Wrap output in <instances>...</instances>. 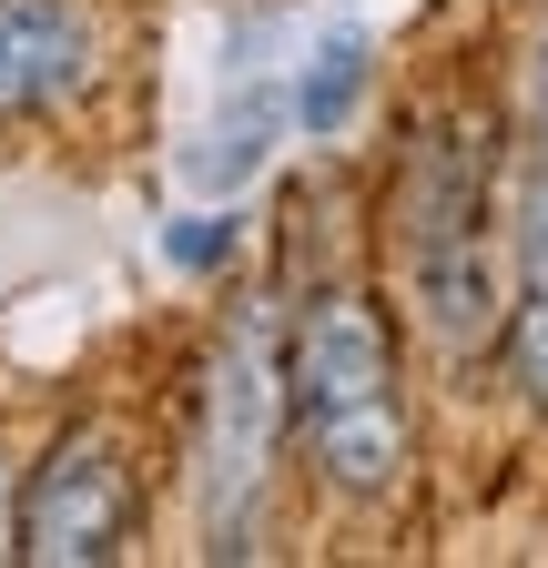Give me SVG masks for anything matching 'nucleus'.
<instances>
[{"label":"nucleus","mask_w":548,"mask_h":568,"mask_svg":"<svg viewBox=\"0 0 548 568\" xmlns=\"http://www.w3.org/2000/svg\"><path fill=\"white\" fill-rule=\"evenodd\" d=\"M396 254L406 284H417V325L437 355H477L488 325L508 315V284H498V153H488V122H427L417 153H406L396 183Z\"/></svg>","instance_id":"obj_1"},{"label":"nucleus","mask_w":548,"mask_h":568,"mask_svg":"<svg viewBox=\"0 0 548 568\" xmlns=\"http://www.w3.org/2000/svg\"><path fill=\"white\" fill-rule=\"evenodd\" d=\"M295 426L315 447V477L335 497H386L406 477V406H396V345L366 295H315L295 325Z\"/></svg>","instance_id":"obj_2"},{"label":"nucleus","mask_w":548,"mask_h":568,"mask_svg":"<svg viewBox=\"0 0 548 568\" xmlns=\"http://www.w3.org/2000/svg\"><path fill=\"white\" fill-rule=\"evenodd\" d=\"M285 406H295V376H285V355H274V315L244 305L224 325V345H214V386H203V508L224 528L254 508Z\"/></svg>","instance_id":"obj_3"},{"label":"nucleus","mask_w":548,"mask_h":568,"mask_svg":"<svg viewBox=\"0 0 548 568\" xmlns=\"http://www.w3.org/2000/svg\"><path fill=\"white\" fill-rule=\"evenodd\" d=\"M132 538V467H122V437L112 426H72L41 477H31V508H21V558H51V568H92V558H122Z\"/></svg>","instance_id":"obj_4"},{"label":"nucleus","mask_w":548,"mask_h":568,"mask_svg":"<svg viewBox=\"0 0 548 568\" xmlns=\"http://www.w3.org/2000/svg\"><path fill=\"white\" fill-rule=\"evenodd\" d=\"M92 82L82 0H0V112H41Z\"/></svg>","instance_id":"obj_5"},{"label":"nucleus","mask_w":548,"mask_h":568,"mask_svg":"<svg viewBox=\"0 0 548 568\" xmlns=\"http://www.w3.org/2000/svg\"><path fill=\"white\" fill-rule=\"evenodd\" d=\"M508 366L528 406H548V132H538V173L518 203V295H508Z\"/></svg>","instance_id":"obj_6"},{"label":"nucleus","mask_w":548,"mask_h":568,"mask_svg":"<svg viewBox=\"0 0 548 568\" xmlns=\"http://www.w3.org/2000/svg\"><path fill=\"white\" fill-rule=\"evenodd\" d=\"M356 71H366V51H356V41H335V51L315 61V82H305V112L335 122V112H346V92H356Z\"/></svg>","instance_id":"obj_7"},{"label":"nucleus","mask_w":548,"mask_h":568,"mask_svg":"<svg viewBox=\"0 0 548 568\" xmlns=\"http://www.w3.org/2000/svg\"><path fill=\"white\" fill-rule=\"evenodd\" d=\"M0 558H21V508H11V457H0Z\"/></svg>","instance_id":"obj_8"}]
</instances>
